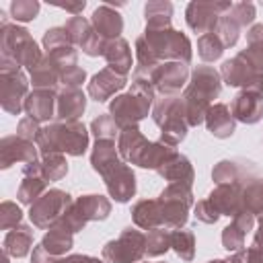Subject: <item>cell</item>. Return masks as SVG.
<instances>
[{
	"mask_svg": "<svg viewBox=\"0 0 263 263\" xmlns=\"http://www.w3.org/2000/svg\"><path fill=\"white\" fill-rule=\"evenodd\" d=\"M146 257V234L138 228H123L121 234L103 247L107 263H140Z\"/></svg>",
	"mask_w": 263,
	"mask_h": 263,
	"instance_id": "obj_11",
	"label": "cell"
},
{
	"mask_svg": "<svg viewBox=\"0 0 263 263\" xmlns=\"http://www.w3.org/2000/svg\"><path fill=\"white\" fill-rule=\"evenodd\" d=\"M156 199L160 208V224L166 230L183 228L189 220L191 205H195L191 185L185 183H168Z\"/></svg>",
	"mask_w": 263,
	"mask_h": 263,
	"instance_id": "obj_8",
	"label": "cell"
},
{
	"mask_svg": "<svg viewBox=\"0 0 263 263\" xmlns=\"http://www.w3.org/2000/svg\"><path fill=\"white\" fill-rule=\"evenodd\" d=\"M55 103L58 90L33 88L25 99V113L39 123H51V119L55 117Z\"/></svg>",
	"mask_w": 263,
	"mask_h": 263,
	"instance_id": "obj_23",
	"label": "cell"
},
{
	"mask_svg": "<svg viewBox=\"0 0 263 263\" xmlns=\"http://www.w3.org/2000/svg\"><path fill=\"white\" fill-rule=\"evenodd\" d=\"M156 173L164 181H168V183H185V185H191L193 187V181H195V171H193L191 160L185 154H181L179 150Z\"/></svg>",
	"mask_w": 263,
	"mask_h": 263,
	"instance_id": "obj_30",
	"label": "cell"
},
{
	"mask_svg": "<svg viewBox=\"0 0 263 263\" xmlns=\"http://www.w3.org/2000/svg\"><path fill=\"white\" fill-rule=\"evenodd\" d=\"M245 255H247V263H263V214L259 216L253 242L249 249H245Z\"/></svg>",
	"mask_w": 263,
	"mask_h": 263,
	"instance_id": "obj_48",
	"label": "cell"
},
{
	"mask_svg": "<svg viewBox=\"0 0 263 263\" xmlns=\"http://www.w3.org/2000/svg\"><path fill=\"white\" fill-rule=\"evenodd\" d=\"M125 84H127V76H121V74L113 72L111 68H103L90 78V82L86 86V92L92 101L105 103L111 97H117V92L123 90Z\"/></svg>",
	"mask_w": 263,
	"mask_h": 263,
	"instance_id": "obj_22",
	"label": "cell"
},
{
	"mask_svg": "<svg viewBox=\"0 0 263 263\" xmlns=\"http://www.w3.org/2000/svg\"><path fill=\"white\" fill-rule=\"evenodd\" d=\"M238 55H242L257 72L263 74V23H257L247 31V47L238 51Z\"/></svg>",
	"mask_w": 263,
	"mask_h": 263,
	"instance_id": "obj_36",
	"label": "cell"
},
{
	"mask_svg": "<svg viewBox=\"0 0 263 263\" xmlns=\"http://www.w3.org/2000/svg\"><path fill=\"white\" fill-rule=\"evenodd\" d=\"M60 261V257H53V255H49L45 249H43V245L39 242L37 247H33V253H31V263H58Z\"/></svg>",
	"mask_w": 263,
	"mask_h": 263,
	"instance_id": "obj_53",
	"label": "cell"
},
{
	"mask_svg": "<svg viewBox=\"0 0 263 263\" xmlns=\"http://www.w3.org/2000/svg\"><path fill=\"white\" fill-rule=\"evenodd\" d=\"M257 168L253 162L249 160H240V158H226V160H220L218 164H214L212 168V179L216 185H224V183H251L255 177Z\"/></svg>",
	"mask_w": 263,
	"mask_h": 263,
	"instance_id": "obj_21",
	"label": "cell"
},
{
	"mask_svg": "<svg viewBox=\"0 0 263 263\" xmlns=\"http://www.w3.org/2000/svg\"><path fill=\"white\" fill-rule=\"evenodd\" d=\"M203 123H205L208 132L214 138H220V140L230 138L234 134V129H236V119L232 117L230 107L224 105V103H212L208 113H205Z\"/></svg>",
	"mask_w": 263,
	"mask_h": 263,
	"instance_id": "obj_27",
	"label": "cell"
},
{
	"mask_svg": "<svg viewBox=\"0 0 263 263\" xmlns=\"http://www.w3.org/2000/svg\"><path fill=\"white\" fill-rule=\"evenodd\" d=\"M90 25H92V29H95L105 41H111V39L121 37V31H123V16H121L111 4H101V6H97V8L92 10Z\"/></svg>",
	"mask_w": 263,
	"mask_h": 263,
	"instance_id": "obj_25",
	"label": "cell"
},
{
	"mask_svg": "<svg viewBox=\"0 0 263 263\" xmlns=\"http://www.w3.org/2000/svg\"><path fill=\"white\" fill-rule=\"evenodd\" d=\"M232 8L230 2H189L187 8H185V21H187V27L193 31V33H199L205 35V33H212L218 25V18L228 12Z\"/></svg>",
	"mask_w": 263,
	"mask_h": 263,
	"instance_id": "obj_13",
	"label": "cell"
},
{
	"mask_svg": "<svg viewBox=\"0 0 263 263\" xmlns=\"http://www.w3.org/2000/svg\"><path fill=\"white\" fill-rule=\"evenodd\" d=\"M146 29H164L171 27L173 21V4L166 0H152L144 6Z\"/></svg>",
	"mask_w": 263,
	"mask_h": 263,
	"instance_id": "obj_37",
	"label": "cell"
},
{
	"mask_svg": "<svg viewBox=\"0 0 263 263\" xmlns=\"http://www.w3.org/2000/svg\"><path fill=\"white\" fill-rule=\"evenodd\" d=\"M86 80V72L76 64V66H68L62 70V86L64 88H80V84Z\"/></svg>",
	"mask_w": 263,
	"mask_h": 263,
	"instance_id": "obj_50",
	"label": "cell"
},
{
	"mask_svg": "<svg viewBox=\"0 0 263 263\" xmlns=\"http://www.w3.org/2000/svg\"><path fill=\"white\" fill-rule=\"evenodd\" d=\"M171 249L183 259V261H193L195 257V234L187 228L171 230Z\"/></svg>",
	"mask_w": 263,
	"mask_h": 263,
	"instance_id": "obj_39",
	"label": "cell"
},
{
	"mask_svg": "<svg viewBox=\"0 0 263 263\" xmlns=\"http://www.w3.org/2000/svg\"><path fill=\"white\" fill-rule=\"evenodd\" d=\"M142 37L160 64L162 62H183L187 66L191 64L193 47L185 33L173 27H164V29H144Z\"/></svg>",
	"mask_w": 263,
	"mask_h": 263,
	"instance_id": "obj_7",
	"label": "cell"
},
{
	"mask_svg": "<svg viewBox=\"0 0 263 263\" xmlns=\"http://www.w3.org/2000/svg\"><path fill=\"white\" fill-rule=\"evenodd\" d=\"M245 210L251 212L253 216L263 214V179H253L251 183L245 185V195H242Z\"/></svg>",
	"mask_w": 263,
	"mask_h": 263,
	"instance_id": "obj_42",
	"label": "cell"
},
{
	"mask_svg": "<svg viewBox=\"0 0 263 263\" xmlns=\"http://www.w3.org/2000/svg\"><path fill=\"white\" fill-rule=\"evenodd\" d=\"M148 80L156 95H177L189 82V66L183 62H162L152 70Z\"/></svg>",
	"mask_w": 263,
	"mask_h": 263,
	"instance_id": "obj_15",
	"label": "cell"
},
{
	"mask_svg": "<svg viewBox=\"0 0 263 263\" xmlns=\"http://www.w3.org/2000/svg\"><path fill=\"white\" fill-rule=\"evenodd\" d=\"M156 99V90L146 78H132V86L127 92L117 95L109 103V115L115 119L119 129L136 127L142 119L152 113V105Z\"/></svg>",
	"mask_w": 263,
	"mask_h": 263,
	"instance_id": "obj_4",
	"label": "cell"
},
{
	"mask_svg": "<svg viewBox=\"0 0 263 263\" xmlns=\"http://www.w3.org/2000/svg\"><path fill=\"white\" fill-rule=\"evenodd\" d=\"M103 58H105V62H107V68H111L113 72H117V74H121V76H127V74L132 72L134 58H132L129 43H127L123 37L105 41Z\"/></svg>",
	"mask_w": 263,
	"mask_h": 263,
	"instance_id": "obj_29",
	"label": "cell"
},
{
	"mask_svg": "<svg viewBox=\"0 0 263 263\" xmlns=\"http://www.w3.org/2000/svg\"><path fill=\"white\" fill-rule=\"evenodd\" d=\"M146 263H150V261H146ZM156 263H164V261H156Z\"/></svg>",
	"mask_w": 263,
	"mask_h": 263,
	"instance_id": "obj_56",
	"label": "cell"
},
{
	"mask_svg": "<svg viewBox=\"0 0 263 263\" xmlns=\"http://www.w3.org/2000/svg\"><path fill=\"white\" fill-rule=\"evenodd\" d=\"M132 220L140 230L162 228L158 199H140V201H136L134 208H132Z\"/></svg>",
	"mask_w": 263,
	"mask_h": 263,
	"instance_id": "obj_35",
	"label": "cell"
},
{
	"mask_svg": "<svg viewBox=\"0 0 263 263\" xmlns=\"http://www.w3.org/2000/svg\"><path fill=\"white\" fill-rule=\"evenodd\" d=\"M43 49H45V55L51 58L62 70L68 68V66H76L78 62V53H76V47L72 45L68 33L64 27H51L43 33Z\"/></svg>",
	"mask_w": 263,
	"mask_h": 263,
	"instance_id": "obj_17",
	"label": "cell"
},
{
	"mask_svg": "<svg viewBox=\"0 0 263 263\" xmlns=\"http://www.w3.org/2000/svg\"><path fill=\"white\" fill-rule=\"evenodd\" d=\"M152 121L160 127V142L175 148L185 140L189 132L185 105L179 95H158L152 105Z\"/></svg>",
	"mask_w": 263,
	"mask_h": 263,
	"instance_id": "obj_6",
	"label": "cell"
},
{
	"mask_svg": "<svg viewBox=\"0 0 263 263\" xmlns=\"http://www.w3.org/2000/svg\"><path fill=\"white\" fill-rule=\"evenodd\" d=\"M119 132L121 129L117 127L115 119L109 113H103L90 121V134L97 140H115V136H119Z\"/></svg>",
	"mask_w": 263,
	"mask_h": 263,
	"instance_id": "obj_44",
	"label": "cell"
},
{
	"mask_svg": "<svg viewBox=\"0 0 263 263\" xmlns=\"http://www.w3.org/2000/svg\"><path fill=\"white\" fill-rule=\"evenodd\" d=\"M39 154H70L82 156L88 148V129L78 121H51L45 123L35 140Z\"/></svg>",
	"mask_w": 263,
	"mask_h": 263,
	"instance_id": "obj_3",
	"label": "cell"
},
{
	"mask_svg": "<svg viewBox=\"0 0 263 263\" xmlns=\"http://www.w3.org/2000/svg\"><path fill=\"white\" fill-rule=\"evenodd\" d=\"M214 33L220 37V41L224 43V47H234L236 41H238V37H240V27L236 25V21L228 12H224L218 18V25H216Z\"/></svg>",
	"mask_w": 263,
	"mask_h": 263,
	"instance_id": "obj_43",
	"label": "cell"
},
{
	"mask_svg": "<svg viewBox=\"0 0 263 263\" xmlns=\"http://www.w3.org/2000/svg\"><path fill=\"white\" fill-rule=\"evenodd\" d=\"M111 214V201L105 195L90 193V195H80L72 201V205L66 210V214L58 220L62 226H66L70 232H80L88 222H99L107 220Z\"/></svg>",
	"mask_w": 263,
	"mask_h": 263,
	"instance_id": "obj_10",
	"label": "cell"
},
{
	"mask_svg": "<svg viewBox=\"0 0 263 263\" xmlns=\"http://www.w3.org/2000/svg\"><path fill=\"white\" fill-rule=\"evenodd\" d=\"M119 162H121V156L115 146V140H95V146L90 152V166L95 173L103 175Z\"/></svg>",
	"mask_w": 263,
	"mask_h": 263,
	"instance_id": "obj_32",
	"label": "cell"
},
{
	"mask_svg": "<svg viewBox=\"0 0 263 263\" xmlns=\"http://www.w3.org/2000/svg\"><path fill=\"white\" fill-rule=\"evenodd\" d=\"M224 43L220 41V37L212 31V33H205V35H201L199 39H197V53H199V58L203 60V62H216V60H220L222 58V53H224Z\"/></svg>",
	"mask_w": 263,
	"mask_h": 263,
	"instance_id": "obj_41",
	"label": "cell"
},
{
	"mask_svg": "<svg viewBox=\"0 0 263 263\" xmlns=\"http://www.w3.org/2000/svg\"><path fill=\"white\" fill-rule=\"evenodd\" d=\"M222 82L228 86H236L242 90H257L263 92V74L257 72L242 55H234L232 60H226L220 68Z\"/></svg>",
	"mask_w": 263,
	"mask_h": 263,
	"instance_id": "obj_14",
	"label": "cell"
},
{
	"mask_svg": "<svg viewBox=\"0 0 263 263\" xmlns=\"http://www.w3.org/2000/svg\"><path fill=\"white\" fill-rule=\"evenodd\" d=\"M31 249H33V228L27 224H21V226L8 230L2 240V251L14 259L27 257L31 253Z\"/></svg>",
	"mask_w": 263,
	"mask_h": 263,
	"instance_id": "obj_31",
	"label": "cell"
},
{
	"mask_svg": "<svg viewBox=\"0 0 263 263\" xmlns=\"http://www.w3.org/2000/svg\"><path fill=\"white\" fill-rule=\"evenodd\" d=\"M208 263H230V259H212Z\"/></svg>",
	"mask_w": 263,
	"mask_h": 263,
	"instance_id": "obj_55",
	"label": "cell"
},
{
	"mask_svg": "<svg viewBox=\"0 0 263 263\" xmlns=\"http://www.w3.org/2000/svg\"><path fill=\"white\" fill-rule=\"evenodd\" d=\"M70 41L74 47H80L86 55L90 58H97V55H103V49H105V39L92 29L90 21L84 18V16H70L64 25Z\"/></svg>",
	"mask_w": 263,
	"mask_h": 263,
	"instance_id": "obj_16",
	"label": "cell"
},
{
	"mask_svg": "<svg viewBox=\"0 0 263 263\" xmlns=\"http://www.w3.org/2000/svg\"><path fill=\"white\" fill-rule=\"evenodd\" d=\"M193 214H195V218H197L199 222H203V224H216L218 218H220V214L214 210V205L210 203L208 197L199 199V201L193 205Z\"/></svg>",
	"mask_w": 263,
	"mask_h": 263,
	"instance_id": "obj_51",
	"label": "cell"
},
{
	"mask_svg": "<svg viewBox=\"0 0 263 263\" xmlns=\"http://www.w3.org/2000/svg\"><path fill=\"white\" fill-rule=\"evenodd\" d=\"M220 92H222V76L216 68L197 66L191 72V80L181 95L189 127H197L199 123H203L212 101L218 99Z\"/></svg>",
	"mask_w": 263,
	"mask_h": 263,
	"instance_id": "obj_1",
	"label": "cell"
},
{
	"mask_svg": "<svg viewBox=\"0 0 263 263\" xmlns=\"http://www.w3.org/2000/svg\"><path fill=\"white\" fill-rule=\"evenodd\" d=\"M21 222H23L21 208L14 201H10V199L2 201L0 203V228L2 230H12V228L21 226Z\"/></svg>",
	"mask_w": 263,
	"mask_h": 263,
	"instance_id": "obj_47",
	"label": "cell"
},
{
	"mask_svg": "<svg viewBox=\"0 0 263 263\" xmlns=\"http://www.w3.org/2000/svg\"><path fill=\"white\" fill-rule=\"evenodd\" d=\"M10 14L16 23H29V21L37 18L39 2L37 0H12L10 2Z\"/></svg>",
	"mask_w": 263,
	"mask_h": 263,
	"instance_id": "obj_46",
	"label": "cell"
},
{
	"mask_svg": "<svg viewBox=\"0 0 263 263\" xmlns=\"http://www.w3.org/2000/svg\"><path fill=\"white\" fill-rule=\"evenodd\" d=\"M47 181L39 175V171H37V160L35 162H29V164H25V168H23V181H21V185H18V191H16V197H18V201L21 203H25V205H33L45 191H47Z\"/></svg>",
	"mask_w": 263,
	"mask_h": 263,
	"instance_id": "obj_28",
	"label": "cell"
},
{
	"mask_svg": "<svg viewBox=\"0 0 263 263\" xmlns=\"http://www.w3.org/2000/svg\"><path fill=\"white\" fill-rule=\"evenodd\" d=\"M171 249V230L152 228L146 232V257H160Z\"/></svg>",
	"mask_w": 263,
	"mask_h": 263,
	"instance_id": "obj_40",
	"label": "cell"
},
{
	"mask_svg": "<svg viewBox=\"0 0 263 263\" xmlns=\"http://www.w3.org/2000/svg\"><path fill=\"white\" fill-rule=\"evenodd\" d=\"M41 123L39 121H35L33 117H23L21 121H18V125H16V134L21 136V138H25V140H29V142H35L37 140V136H39V132H41Z\"/></svg>",
	"mask_w": 263,
	"mask_h": 263,
	"instance_id": "obj_52",
	"label": "cell"
},
{
	"mask_svg": "<svg viewBox=\"0 0 263 263\" xmlns=\"http://www.w3.org/2000/svg\"><path fill=\"white\" fill-rule=\"evenodd\" d=\"M101 177L105 181V187L109 191V197L115 199L117 203H127L136 195V173L123 160L119 164L111 166Z\"/></svg>",
	"mask_w": 263,
	"mask_h": 263,
	"instance_id": "obj_18",
	"label": "cell"
},
{
	"mask_svg": "<svg viewBox=\"0 0 263 263\" xmlns=\"http://www.w3.org/2000/svg\"><path fill=\"white\" fill-rule=\"evenodd\" d=\"M228 14L236 21V25L242 29V27H249L253 25L255 21V4L253 2H236L232 4V8L228 10Z\"/></svg>",
	"mask_w": 263,
	"mask_h": 263,
	"instance_id": "obj_49",
	"label": "cell"
},
{
	"mask_svg": "<svg viewBox=\"0 0 263 263\" xmlns=\"http://www.w3.org/2000/svg\"><path fill=\"white\" fill-rule=\"evenodd\" d=\"M58 263H107V261H101L99 257H90V255H82V253H74V255L60 257Z\"/></svg>",
	"mask_w": 263,
	"mask_h": 263,
	"instance_id": "obj_54",
	"label": "cell"
},
{
	"mask_svg": "<svg viewBox=\"0 0 263 263\" xmlns=\"http://www.w3.org/2000/svg\"><path fill=\"white\" fill-rule=\"evenodd\" d=\"M43 249L53 255V257H66V253L74 247V232H70L66 226H62L60 222H55L51 228H47V232L41 238Z\"/></svg>",
	"mask_w": 263,
	"mask_h": 263,
	"instance_id": "obj_33",
	"label": "cell"
},
{
	"mask_svg": "<svg viewBox=\"0 0 263 263\" xmlns=\"http://www.w3.org/2000/svg\"><path fill=\"white\" fill-rule=\"evenodd\" d=\"M242 195H245V185L242 183H224V185H216L210 191L208 199L220 216L234 218L238 212L245 210Z\"/></svg>",
	"mask_w": 263,
	"mask_h": 263,
	"instance_id": "obj_20",
	"label": "cell"
},
{
	"mask_svg": "<svg viewBox=\"0 0 263 263\" xmlns=\"http://www.w3.org/2000/svg\"><path fill=\"white\" fill-rule=\"evenodd\" d=\"M230 113L236 121L253 125L263 119V92L257 90H240L232 103H230Z\"/></svg>",
	"mask_w": 263,
	"mask_h": 263,
	"instance_id": "obj_24",
	"label": "cell"
},
{
	"mask_svg": "<svg viewBox=\"0 0 263 263\" xmlns=\"http://www.w3.org/2000/svg\"><path fill=\"white\" fill-rule=\"evenodd\" d=\"M72 195L64 189H47L31 208H29V220L35 228H41V230H47L51 228L64 214L66 210L72 205Z\"/></svg>",
	"mask_w": 263,
	"mask_h": 263,
	"instance_id": "obj_12",
	"label": "cell"
},
{
	"mask_svg": "<svg viewBox=\"0 0 263 263\" xmlns=\"http://www.w3.org/2000/svg\"><path fill=\"white\" fill-rule=\"evenodd\" d=\"M117 150H119V156H121L123 162L136 164L140 168H152V171H158L177 152L175 146H168L160 140L150 142L140 132L138 125L136 127H125V129L119 132Z\"/></svg>",
	"mask_w": 263,
	"mask_h": 263,
	"instance_id": "obj_2",
	"label": "cell"
},
{
	"mask_svg": "<svg viewBox=\"0 0 263 263\" xmlns=\"http://www.w3.org/2000/svg\"><path fill=\"white\" fill-rule=\"evenodd\" d=\"M29 95V80L21 66L0 58V105L10 115L25 111V99Z\"/></svg>",
	"mask_w": 263,
	"mask_h": 263,
	"instance_id": "obj_9",
	"label": "cell"
},
{
	"mask_svg": "<svg viewBox=\"0 0 263 263\" xmlns=\"http://www.w3.org/2000/svg\"><path fill=\"white\" fill-rule=\"evenodd\" d=\"M31 74V84L33 88H49V90H58V86L62 84L60 78H62V68L47 55H43V60L33 68L29 70Z\"/></svg>",
	"mask_w": 263,
	"mask_h": 263,
	"instance_id": "obj_34",
	"label": "cell"
},
{
	"mask_svg": "<svg viewBox=\"0 0 263 263\" xmlns=\"http://www.w3.org/2000/svg\"><path fill=\"white\" fill-rule=\"evenodd\" d=\"M84 109H86V95L80 88L58 90V103H55L58 121H78Z\"/></svg>",
	"mask_w": 263,
	"mask_h": 263,
	"instance_id": "obj_26",
	"label": "cell"
},
{
	"mask_svg": "<svg viewBox=\"0 0 263 263\" xmlns=\"http://www.w3.org/2000/svg\"><path fill=\"white\" fill-rule=\"evenodd\" d=\"M247 230L242 226H238L234 220L222 230V245L228 253H236L240 249H245V238H247Z\"/></svg>",
	"mask_w": 263,
	"mask_h": 263,
	"instance_id": "obj_45",
	"label": "cell"
},
{
	"mask_svg": "<svg viewBox=\"0 0 263 263\" xmlns=\"http://www.w3.org/2000/svg\"><path fill=\"white\" fill-rule=\"evenodd\" d=\"M37 171L47 183L60 181L68 175L66 156L64 154H45V156H41V160H37Z\"/></svg>",
	"mask_w": 263,
	"mask_h": 263,
	"instance_id": "obj_38",
	"label": "cell"
},
{
	"mask_svg": "<svg viewBox=\"0 0 263 263\" xmlns=\"http://www.w3.org/2000/svg\"><path fill=\"white\" fill-rule=\"evenodd\" d=\"M35 160H39V148L35 142H29L18 134L4 136L0 140V168H10L16 162L29 164Z\"/></svg>",
	"mask_w": 263,
	"mask_h": 263,
	"instance_id": "obj_19",
	"label": "cell"
},
{
	"mask_svg": "<svg viewBox=\"0 0 263 263\" xmlns=\"http://www.w3.org/2000/svg\"><path fill=\"white\" fill-rule=\"evenodd\" d=\"M0 14L4 16L0 27V58L10 60L21 68L33 70L43 60L45 53L39 49L37 41L31 37V33L25 27H18L16 23H8L2 10Z\"/></svg>",
	"mask_w": 263,
	"mask_h": 263,
	"instance_id": "obj_5",
	"label": "cell"
}]
</instances>
